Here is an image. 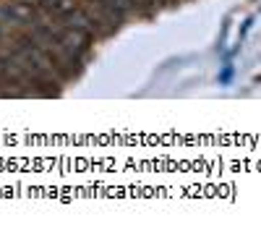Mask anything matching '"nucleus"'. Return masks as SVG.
Listing matches in <instances>:
<instances>
[{"instance_id": "f257e3e1", "label": "nucleus", "mask_w": 261, "mask_h": 230, "mask_svg": "<svg viewBox=\"0 0 261 230\" xmlns=\"http://www.w3.org/2000/svg\"><path fill=\"white\" fill-rule=\"evenodd\" d=\"M6 32H8L6 27H0V42H3V37H6Z\"/></svg>"}]
</instances>
